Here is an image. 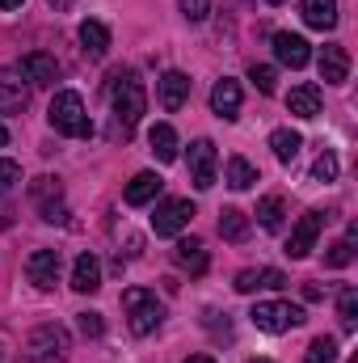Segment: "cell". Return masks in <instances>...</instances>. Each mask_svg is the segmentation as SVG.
I'll return each mask as SVG.
<instances>
[{
    "mask_svg": "<svg viewBox=\"0 0 358 363\" xmlns=\"http://www.w3.org/2000/svg\"><path fill=\"white\" fill-rule=\"evenodd\" d=\"M110 106H114V135H131L139 127V118L148 114V93L144 81H135V72H118L110 81Z\"/></svg>",
    "mask_w": 358,
    "mask_h": 363,
    "instance_id": "obj_1",
    "label": "cell"
},
{
    "mask_svg": "<svg viewBox=\"0 0 358 363\" xmlns=\"http://www.w3.org/2000/svg\"><path fill=\"white\" fill-rule=\"evenodd\" d=\"M47 123H51L59 135H68V140H89V135H93L85 97H81V93H72V89H64V93H55V97H51Z\"/></svg>",
    "mask_w": 358,
    "mask_h": 363,
    "instance_id": "obj_2",
    "label": "cell"
},
{
    "mask_svg": "<svg viewBox=\"0 0 358 363\" xmlns=\"http://www.w3.org/2000/svg\"><path fill=\"white\" fill-rule=\"evenodd\" d=\"M122 308H127V317H131V334H139V338L156 334L161 321H165V304L156 300V291H144V287L122 291Z\"/></svg>",
    "mask_w": 358,
    "mask_h": 363,
    "instance_id": "obj_3",
    "label": "cell"
},
{
    "mask_svg": "<svg viewBox=\"0 0 358 363\" xmlns=\"http://www.w3.org/2000/svg\"><path fill=\"white\" fill-rule=\"evenodd\" d=\"M25 351H30V359H34V363H68L72 334H68L59 321H47V325H38V330L30 334Z\"/></svg>",
    "mask_w": 358,
    "mask_h": 363,
    "instance_id": "obj_4",
    "label": "cell"
},
{
    "mask_svg": "<svg viewBox=\"0 0 358 363\" xmlns=\"http://www.w3.org/2000/svg\"><path fill=\"white\" fill-rule=\"evenodd\" d=\"M249 321L262 330V334H287L295 325H304V308L291 304V300H258Z\"/></svg>",
    "mask_w": 358,
    "mask_h": 363,
    "instance_id": "obj_5",
    "label": "cell"
},
{
    "mask_svg": "<svg viewBox=\"0 0 358 363\" xmlns=\"http://www.w3.org/2000/svg\"><path fill=\"white\" fill-rule=\"evenodd\" d=\"M30 203L38 207V216H42L47 224H64V220H68V203H64V182L51 178V174H42V178L30 182Z\"/></svg>",
    "mask_w": 358,
    "mask_h": 363,
    "instance_id": "obj_6",
    "label": "cell"
},
{
    "mask_svg": "<svg viewBox=\"0 0 358 363\" xmlns=\"http://www.w3.org/2000/svg\"><path fill=\"white\" fill-rule=\"evenodd\" d=\"M194 220V203L190 199H165L156 203V216H152V233L156 237H181Z\"/></svg>",
    "mask_w": 358,
    "mask_h": 363,
    "instance_id": "obj_7",
    "label": "cell"
},
{
    "mask_svg": "<svg viewBox=\"0 0 358 363\" xmlns=\"http://www.w3.org/2000/svg\"><path fill=\"white\" fill-rule=\"evenodd\" d=\"M321 228H325V211H304V216H299V224L291 228L287 254H291V258H308V254L316 250V237H321Z\"/></svg>",
    "mask_w": 358,
    "mask_h": 363,
    "instance_id": "obj_8",
    "label": "cell"
},
{
    "mask_svg": "<svg viewBox=\"0 0 358 363\" xmlns=\"http://www.w3.org/2000/svg\"><path fill=\"white\" fill-rule=\"evenodd\" d=\"M215 169H219L215 144H211V140H194V144H190V182H194L198 190H211V186H215Z\"/></svg>",
    "mask_w": 358,
    "mask_h": 363,
    "instance_id": "obj_9",
    "label": "cell"
},
{
    "mask_svg": "<svg viewBox=\"0 0 358 363\" xmlns=\"http://www.w3.org/2000/svg\"><path fill=\"white\" fill-rule=\"evenodd\" d=\"M30 106V81L17 68H0V114H21Z\"/></svg>",
    "mask_w": 358,
    "mask_h": 363,
    "instance_id": "obj_10",
    "label": "cell"
},
{
    "mask_svg": "<svg viewBox=\"0 0 358 363\" xmlns=\"http://www.w3.org/2000/svg\"><path fill=\"white\" fill-rule=\"evenodd\" d=\"M25 279L38 287V291H51L59 283V250H34L25 258Z\"/></svg>",
    "mask_w": 358,
    "mask_h": 363,
    "instance_id": "obj_11",
    "label": "cell"
},
{
    "mask_svg": "<svg viewBox=\"0 0 358 363\" xmlns=\"http://www.w3.org/2000/svg\"><path fill=\"white\" fill-rule=\"evenodd\" d=\"M274 55H278V64H287V68H304V64L312 60V47H308L304 34L278 30V34H274Z\"/></svg>",
    "mask_w": 358,
    "mask_h": 363,
    "instance_id": "obj_12",
    "label": "cell"
},
{
    "mask_svg": "<svg viewBox=\"0 0 358 363\" xmlns=\"http://www.w3.org/2000/svg\"><path fill=\"white\" fill-rule=\"evenodd\" d=\"M316 68H321V81H325V85H346V77H350V55H346V47H337V43L321 47Z\"/></svg>",
    "mask_w": 358,
    "mask_h": 363,
    "instance_id": "obj_13",
    "label": "cell"
},
{
    "mask_svg": "<svg viewBox=\"0 0 358 363\" xmlns=\"http://www.w3.org/2000/svg\"><path fill=\"white\" fill-rule=\"evenodd\" d=\"M17 72H21L30 85H55V81H59V64H55V55H42V51L21 55Z\"/></svg>",
    "mask_w": 358,
    "mask_h": 363,
    "instance_id": "obj_14",
    "label": "cell"
},
{
    "mask_svg": "<svg viewBox=\"0 0 358 363\" xmlns=\"http://www.w3.org/2000/svg\"><path fill=\"white\" fill-rule=\"evenodd\" d=\"M161 190H165V178L152 174V169H144V174H135V178L127 182V207H148V203L161 199Z\"/></svg>",
    "mask_w": 358,
    "mask_h": 363,
    "instance_id": "obj_15",
    "label": "cell"
},
{
    "mask_svg": "<svg viewBox=\"0 0 358 363\" xmlns=\"http://www.w3.org/2000/svg\"><path fill=\"white\" fill-rule=\"evenodd\" d=\"M232 287H236L241 296H253V291H274V287H287V274L274 271V267H262V271H241Z\"/></svg>",
    "mask_w": 358,
    "mask_h": 363,
    "instance_id": "obj_16",
    "label": "cell"
},
{
    "mask_svg": "<svg viewBox=\"0 0 358 363\" xmlns=\"http://www.w3.org/2000/svg\"><path fill=\"white\" fill-rule=\"evenodd\" d=\"M211 110H215L219 118H228V123L241 114V85H236L232 77L215 81V89H211Z\"/></svg>",
    "mask_w": 358,
    "mask_h": 363,
    "instance_id": "obj_17",
    "label": "cell"
},
{
    "mask_svg": "<svg viewBox=\"0 0 358 363\" xmlns=\"http://www.w3.org/2000/svg\"><path fill=\"white\" fill-rule=\"evenodd\" d=\"M173 262L190 274H207V245L198 237H181L178 245H173Z\"/></svg>",
    "mask_w": 358,
    "mask_h": 363,
    "instance_id": "obj_18",
    "label": "cell"
},
{
    "mask_svg": "<svg viewBox=\"0 0 358 363\" xmlns=\"http://www.w3.org/2000/svg\"><path fill=\"white\" fill-rule=\"evenodd\" d=\"M321 106H325V97H321L316 85H295L291 97H287V110L295 118H321Z\"/></svg>",
    "mask_w": 358,
    "mask_h": 363,
    "instance_id": "obj_19",
    "label": "cell"
},
{
    "mask_svg": "<svg viewBox=\"0 0 358 363\" xmlns=\"http://www.w3.org/2000/svg\"><path fill=\"white\" fill-rule=\"evenodd\" d=\"M190 101V77L185 72H165L161 77V106L165 110H181Z\"/></svg>",
    "mask_w": 358,
    "mask_h": 363,
    "instance_id": "obj_20",
    "label": "cell"
},
{
    "mask_svg": "<svg viewBox=\"0 0 358 363\" xmlns=\"http://www.w3.org/2000/svg\"><path fill=\"white\" fill-rule=\"evenodd\" d=\"M72 287H76L81 296H93V291L101 287V262H97L93 254H81V258H76V267H72Z\"/></svg>",
    "mask_w": 358,
    "mask_h": 363,
    "instance_id": "obj_21",
    "label": "cell"
},
{
    "mask_svg": "<svg viewBox=\"0 0 358 363\" xmlns=\"http://www.w3.org/2000/svg\"><path fill=\"white\" fill-rule=\"evenodd\" d=\"M81 47H85V55H89V60H101V55L110 51V30H105L97 17L81 21Z\"/></svg>",
    "mask_w": 358,
    "mask_h": 363,
    "instance_id": "obj_22",
    "label": "cell"
},
{
    "mask_svg": "<svg viewBox=\"0 0 358 363\" xmlns=\"http://www.w3.org/2000/svg\"><path fill=\"white\" fill-rule=\"evenodd\" d=\"M148 144H152V152H156V161H178V131L169 127V123H156L152 131H148Z\"/></svg>",
    "mask_w": 358,
    "mask_h": 363,
    "instance_id": "obj_23",
    "label": "cell"
},
{
    "mask_svg": "<svg viewBox=\"0 0 358 363\" xmlns=\"http://www.w3.org/2000/svg\"><path fill=\"white\" fill-rule=\"evenodd\" d=\"M304 21L312 30H333L337 26V0H304Z\"/></svg>",
    "mask_w": 358,
    "mask_h": 363,
    "instance_id": "obj_24",
    "label": "cell"
},
{
    "mask_svg": "<svg viewBox=\"0 0 358 363\" xmlns=\"http://www.w3.org/2000/svg\"><path fill=\"white\" fill-rule=\"evenodd\" d=\"M270 148H274V157H278L282 165H291V161L299 157V148H304V135L291 131V127H278V131L270 135Z\"/></svg>",
    "mask_w": 358,
    "mask_h": 363,
    "instance_id": "obj_25",
    "label": "cell"
},
{
    "mask_svg": "<svg viewBox=\"0 0 358 363\" xmlns=\"http://www.w3.org/2000/svg\"><path fill=\"white\" fill-rule=\"evenodd\" d=\"M219 237H224V241H232V245L249 241V216H245V211H236V207H228V211L219 216Z\"/></svg>",
    "mask_w": 358,
    "mask_h": 363,
    "instance_id": "obj_26",
    "label": "cell"
},
{
    "mask_svg": "<svg viewBox=\"0 0 358 363\" xmlns=\"http://www.w3.org/2000/svg\"><path fill=\"white\" fill-rule=\"evenodd\" d=\"M253 182H258V169L245 157H228V186L232 190H249Z\"/></svg>",
    "mask_w": 358,
    "mask_h": 363,
    "instance_id": "obj_27",
    "label": "cell"
},
{
    "mask_svg": "<svg viewBox=\"0 0 358 363\" xmlns=\"http://www.w3.org/2000/svg\"><path fill=\"white\" fill-rule=\"evenodd\" d=\"M258 224L270 228V233L282 228V199H278V194H266V199L258 203Z\"/></svg>",
    "mask_w": 358,
    "mask_h": 363,
    "instance_id": "obj_28",
    "label": "cell"
},
{
    "mask_svg": "<svg viewBox=\"0 0 358 363\" xmlns=\"http://www.w3.org/2000/svg\"><path fill=\"white\" fill-rule=\"evenodd\" d=\"M337 317H342V330H354L358 325V291L354 287H342V296H337Z\"/></svg>",
    "mask_w": 358,
    "mask_h": 363,
    "instance_id": "obj_29",
    "label": "cell"
},
{
    "mask_svg": "<svg viewBox=\"0 0 358 363\" xmlns=\"http://www.w3.org/2000/svg\"><path fill=\"white\" fill-rule=\"evenodd\" d=\"M350 262H354V241H333L329 254H325V267L342 271V267H350Z\"/></svg>",
    "mask_w": 358,
    "mask_h": 363,
    "instance_id": "obj_30",
    "label": "cell"
},
{
    "mask_svg": "<svg viewBox=\"0 0 358 363\" xmlns=\"http://www.w3.org/2000/svg\"><path fill=\"white\" fill-rule=\"evenodd\" d=\"M333 359H337V342L333 338H316L308 347V355H304V363H333Z\"/></svg>",
    "mask_w": 358,
    "mask_h": 363,
    "instance_id": "obj_31",
    "label": "cell"
},
{
    "mask_svg": "<svg viewBox=\"0 0 358 363\" xmlns=\"http://www.w3.org/2000/svg\"><path fill=\"white\" fill-rule=\"evenodd\" d=\"M337 178V157L325 148L321 157H316V165H312V182H333Z\"/></svg>",
    "mask_w": 358,
    "mask_h": 363,
    "instance_id": "obj_32",
    "label": "cell"
},
{
    "mask_svg": "<svg viewBox=\"0 0 358 363\" xmlns=\"http://www.w3.org/2000/svg\"><path fill=\"white\" fill-rule=\"evenodd\" d=\"M17 182H21V165L8 161V157H0V194H8Z\"/></svg>",
    "mask_w": 358,
    "mask_h": 363,
    "instance_id": "obj_33",
    "label": "cell"
},
{
    "mask_svg": "<svg viewBox=\"0 0 358 363\" xmlns=\"http://www.w3.org/2000/svg\"><path fill=\"white\" fill-rule=\"evenodd\" d=\"M274 77H278V72H274L270 64H253V68H249V81H253L262 93H274Z\"/></svg>",
    "mask_w": 358,
    "mask_h": 363,
    "instance_id": "obj_34",
    "label": "cell"
},
{
    "mask_svg": "<svg viewBox=\"0 0 358 363\" xmlns=\"http://www.w3.org/2000/svg\"><path fill=\"white\" fill-rule=\"evenodd\" d=\"M211 13V0H181V17L185 21H207Z\"/></svg>",
    "mask_w": 358,
    "mask_h": 363,
    "instance_id": "obj_35",
    "label": "cell"
},
{
    "mask_svg": "<svg viewBox=\"0 0 358 363\" xmlns=\"http://www.w3.org/2000/svg\"><path fill=\"white\" fill-rule=\"evenodd\" d=\"M101 330H105L101 325V313H81V334L85 338H101Z\"/></svg>",
    "mask_w": 358,
    "mask_h": 363,
    "instance_id": "obj_36",
    "label": "cell"
},
{
    "mask_svg": "<svg viewBox=\"0 0 358 363\" xmlns=\"http://www.w3.org/2000/svg\"><path fill=\"white\" fill-rule=\"evenodd\" d=\"M47 4H51V9H55V13H68V9H72V4H76V0H47Z\"/></svg>",
    "mask_w": 358,
    "mask_h": 363,
    "instance_id": "obj_37",
    "label": "cell"
},
{
    "mask_svg": "<svg viewBox=\"0 0 358 363\" xmlns=\"http://www.w3.org/2000/svg\"><path fill=\"white\" fill-rule=\"evenodd\" d=\"M21 4H25V0H0V9H4V13H8V9H21Z\"/></svg>",
    "mask_w": 358,
    "mask_h": 363,
    "instance_id": "obj_38",
    "label": "cell"
},
{
    "mask_svg": "<svg viewBox=\"0 0 358 363\" xmlns=\"http://www.w3.org/2000/svg\"><path fill=\"white\" fill-rule=\"evenodd\" d=\"M185 363H215V359H211V355H190Z\"/></svg>",
    "mask_w": 358,
    "mask_h": 363,
    "instance_id": "obj_39",
    "label": "cell"
},
{
    "mask_svg": "<svg viewBox=\"0 0 358 363\" xmlns=\"http://www.w3.org/2000/svg\"><path fill=\"white\" fill-rule=\"evenodd\" d=\"M4 144H8V131H4V123H0V148H4Z\"/></svg>",
    "mask_w": 358,
    "mask_h": 363,
    "instance_id": "obj_40",
    "label": "cell"
},
{
    "mask_svg": "<svg viewBox=\"0 0 358 363\" xmlns=\"http://www.w3.org/2000/svg\"><path fill=\"white\" fill-rule=\"evenodd\" d=\"M249 363H270V359H249Z\"/></svg>",
    "mask_w": 358,
    "mask_h": 363,
    "instance_id": "obj_41",
    "label": "cell"
},
{
    "mask_svg": "<svg viewBox=\"0 0 358 363\" xmlns=\"http://www.w3.org/2000/svg\"><path fill=\"white\" fill-rule=\"evenodd\" d=\"M266 4H282V0H266Z\"/></svg>",
    "mask_w": 358,
    "mask_h": 363,
    "instance_id": "obj_42",
    "label": "cell"
},
{
    "mask_svg": "<svg viewBox=\"0 0 358 363\" xmlns=\"http://www.w3.org/2000/svg\"><path fill=\"white\" fill-rule=\"evenodd\" d=\"M0 359H4V347H0Z\"/></svg>",
    "mask_w": 358,
    "mask_h": 363,
    "instance_id": "obj_43",
    "label": "cell"
}]
</instances>
